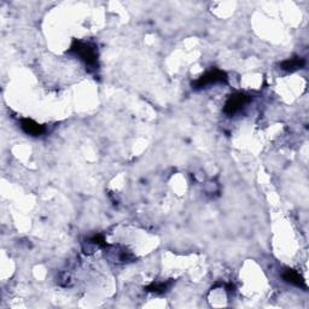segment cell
Segmentation results:
<instances>
[{"instance_id":"cell-2","label":"cell","mask_w":309,"mask_h":309,"mask_svg":"<svg viewBox=\"0 0 309 309\" xmlns=\"http://www.w3.org/2000/svg\"><path fill=\"white\" fill-rule=\"evenodd\" d=\"M227 81V75L225 71L219 70V69H214V70L208 71L204 75H202L199 79H197L193 82L192 86L194 88H206V87L211 86V85L219 84V82H226Z\"/></svg>"},{"instance_id":"cell-6","label":"cell","mask_w":309,"mask_h":309,"mask_svg":"<svg viewBox=\"0 0 309 309\" xmlns=\"http://www.w3.org/2000/svg\"><path fill=\"white\" fill-rule=\"evenodd\" d=\"M305 64H306L305 59L296 57V58H290V59L284 61L283 63L280 64V68L286 71H295V70H298V69H302L303 67H305Z\"/></svg>"},{"instance_id":"cell-3","label":"cell","mask_w":309,"mask_h":309,"mask_svg":"<svg viewBox=\"0 0 309 309\" xmlns=\"http://www.w3.org/2000/svg\"><path fill=\"white\" fill-rule=\"evenodd\" d=\"M249 102H250V97L246 96L245 93H240V92H239V93L231 94L225 104L223 113L228 116H233L234 114L240 111Z\"/></svg>"},{"instance_id":"cell-4","label":"cell","mask_w":309,"mask_h":309,"mask_svg":"<svg viewBox=\"0 0 309 309\" xmlns=\"http://www.w3.org/2000/svg\"><path fill=\"white\" fill-rule=\"evenodd\" d=\"M21 128L23 129L24 133L32 137H39L45 132V127L39 124L38 122L33 121L31 119H23L21 121Z\"/></svg>"},{"instance_id":"cell-5","label":"cell","mask_w":309,"mask_h":309,"mask_svg":"<svg viewBox=\"0 0 309 309\" xmlns=\"http://www.w3.org/2000/svg\"><path fill=\"white\" fill-rule=\"evenodd\" d=\"M283 279L286 281V283H290L292 284V285L298 286V288L307 289V285H306L305 280H303V278L300 275L298 272L293 270H286L283 273Z\"/></svg>"},{"instance_id":"cell-8","label":"cell","mask_w":309,"mask_h":309,"mask_svg":"<svg viewBox=\"0 0 309 309\" xmlns=\"http://www.w3.org/2000/svg\"><path fill=\"white\" fill-rule=\"evenodd\" d=\"M89 241H91V243H93V244H96V245H98V246H103V248H104V246H108V244H106L105 239H104L102 236H99V234H98V236H94L93 238H92Z\"/></svg>"},{"instance_id":"cell-7","label":"cell","mask_w":309,"mask_h":309,"mask_svg":"<svg viewBox=\"0 0 309 309\" xmlns=\"http://www.w3.org/2000/svg\"><path fill=\"white\" fill-rule=\"evenodd\" d=\"M172 281H169V283H153L150 286H148L146 288V290L148 291H151V292H158V293H163L166 292L167 290L169 289V286H171Z\"/></svg>"},{"instance_id":"cell-1","label":"cell","mask_w":309,"mask_h":309,"mask_svg":"<svg viewBox=\"0 0 309 309\" xmlns=\"http://www.w3.org/2000/svg\"><path fill=\"white\" fill-rule=\"evenodd\" d=\"M69 52L79 56L80 59L84 61L88 68H96L97 63H98V52H97L96 46L88 44V42L74 40Z\"/></svg>"}]
</instances>
